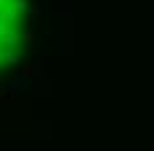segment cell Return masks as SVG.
<instances>
[{"instance_id": "6da1fadb", "label": "cell", "mask_w": 154, "mask_h": 151, "mask_svg": "<svg viewBox=\"0 0 154 151\" xmlns=\"http://www.w3.org/2000/svg\"><path fill=\"white\" fill-rule=\"evenodd\" d=\"M29 45V0H0V74L14 69Z\"/></svg>"}]
</instances>
